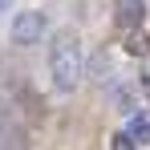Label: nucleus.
Returning a JSON list of instances; mask_svg holds the SVG:
<instances>
[{"mask_svg":"<svg viewBox=\"0 0 150 150\" xmlns=\"http://www.w3.org/2000/svg\"><path fill=\"white\" fill-rule=\"evenodd\" d=\"M130 138H134V146H146V142H150V122L142 118V114L130 122Z\"/></svg>","mask_w":150,"mask_h":150,"instance_id":"5","label":"nucleus"},{"mask_svg":"<svg viewBox=\"0 0 150 150\" xmlns=\"http://www.w3.org/2000/svg\"><path fill=\"white\" fill-rule=\"evenodd\" d=\"M81 41H77L73 33H61L57 41H53L49 49V73H53V85L61 89V93H73L77 81H81Z\"/></svg>","mask_w":150,"mask_h":150,"instance_id":"1","label":"nucleus"},{"mask_svg":"<svg viewBox=\"0 0 150 150\" xmlns=\"http://www.w3.org/2000/svg\"><path fill=\"white\" fill-rule=\"evenodd\" d=\"M45 12H37V8H25V12H16L12 16V45H37L41 37H45Z\"/></svg>","mask_w":150,"mask_h":150,"instance_id":"2","label":"nucleus"},{"mask_svg":"<svg viewBox=\"0 0 150 150\" xmlns=\"http://www.w3.org/2000/svg\"><path fill=\"white\" fill-rule=\"evenodd\" d=\"M126 49H130V53H146L150 45H146V37H142V33H134V37L126 41Z\"/></svg>","mask_w":150,"mask_h":150,"instance_id":"6","label":"nucleus"},{"mask_svg":"<svg viewBox=\"0 0 150 150\" xmlns=\"http://www.w3.org/2000/svg\"><path fill=\"white\" fill-rule=\"evenodd\" d=\"M4 8H8V0H0V12H4Z\"/></svg>","mask_w":150,"mask_h":150,"instance_id":"9","label":"nucleus"},{"mask_svg":"<svg viewBox=\"0 0 150 150\" xmlns=\"http://www.w3.org/2000/svg\"><path fill=\"white\" fill-rule=\"evenodd\" d=\"M114 146H118V150H130V146H134V138H130V130H126V134H114Z\"/></svg>","mask_w":150,"mask_h":150,"instance_id":"7","label":"nucleus"},{"mask_svg":"<svg viewBox=\"0 0 150 150\" xmlns=\"http://www.w3.org/2000/svg\"><path fill=\"white\" fill-rule=\"evenodd\" d=\"M142 85H146V89H150V65H146V73H142Z\"/></svg>","mask_w":150,"mask_h":150,"instance_id":"8","label":"nucleus"},{"mask_svg":"<svg viewBox=\"0 0 150 150\" xmlns=\"http://www.w3.org/2000/svg\"><path fill=\"white\" fill-rule=\"evenodd\" d=\"M25 126L16 122V114H12V105H4L0 101V146H25Z\"/></svg>","mask_w":150,"mask_h":150,"instance_id":"3","label":"nucleus"},{"mask_svg":"<svg viewBox=\"0 0 150 150\" xmlns=\"http://www.w3.org/2000/svg\"><path fill=\"white\" fill-rule=\"evenodd\" d=\"M114 21L122 28H138L146 21V0H114Z\"/></svg>","mask_w":150,"mask_h":150,"instance_id":"4","label":"nucleus"}]
</instances>
